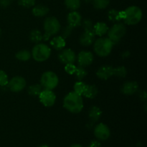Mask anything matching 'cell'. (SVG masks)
<instances>
[{"label":"cell","instance_id":"cell-1","mask_svg":"<svg viewBox=\"0 0 147 147\" xmlns=\"http://www.w3.org/2000/svg\"><path fill=\"white\" fill-rule=\"evenodd\" d=\"M63 106L65 109L72 113H78L83 109V100L82 96L70 92L63 99Z\"/></svg>","mask_w":147,"mask_h":147},{"label":"cell","instance_id":"cell-2","mask_svg":"<svg viewBox=\"0 0 147 147\" xmlns=\"http://www.w3.org/2000/svg\"><path fill=\"white\" fill-rule=\"evenodd\" d=\"M113 46V42L108 37H100L95 40L93 42V50L98 56L104 57L110 55Z\"/></svg>","mask_w":147,"mask_h":147},{"label":"cell","instance_id":"cell-3","mask_svg":"<svg viewBox=\"0 0 147 147\" xmlns=\"http://www.w3.org/2000/svg\"><path fill=\"white\" fill-rule=\"evenodd\" d=\"M123 11V18L125 24L128 25H135L139 23L143 17L142 9L137 6H130Z\"/></svg>","mask_w":147,"mask_h":147},{"label":"cell","instance_id":"cell-4","mask_svg":"<svg viewBox=\"0 0 147 147\" xmlns=\"http://www.w3.org/2000/svg\"><path fill=\"white\" fill-rule=\"evenodd\" d=\"M31 55L35 61L42 63L50 58L51 55V49L44 43H37L33 47Z\"/></svg>","mask_w":147,"mask_h":147},{"label":"cell","instance_id":"cell-5","mask_svg":"<svg viewBox=\"0 0 147 147\" xmlns=\"http://www.w3.org/2000/svg\"><path fill=\"white\" fill-rule=\"evenodd\" d=\"M126 32V27L125 24L121 22H116L108 30V38L115 45L124 37Z\"/></svg>","mask_w":147,"mask_h":147},{"label":"cell","instance_id":"cell-6","mask_svg":"<svg viewBox=\"0 0 147 147\" xmlns=\"http://www.w3.org/2000/svg\"><path fill=\"white\" fill-rule=\"evenodd\" d=\"M59 83V78L56 73L53 71H46L42 75L40 85L43 89L52 90L55 88Z\"/></svg>","mask_w":147,"mask_h":147},{"label":"cell","instance_id":"cell-7","mask_svg":"<svg viewBox=\"0 0 147 147\" xmlns=\"http://www.w3.org/2000/svg\"><path fill=\"white\" fill-rule=\"evenodd\" d=\"M45 32L50 34V36H53L57 34L61 30V25L56 17H48L45 20L44 24Z\"/></svg>","mask_w":147,"mask_h":147},{"label":"cell","instance_id":"cell-8","mask_svg":"<svg viewBox=\"0 0 147 147\" xmlns=\"http://www.w3.org/2000/svg\"><path fill=\"white\" fill-rule=\"evenodd\" d=\"M40 101L45 107H52L56 100V95L52 90L43 89L38 96Z\"/></svg>","mask_w":147,"mask_h":147},{"label":"cell","instance_id":"cell-9","mask_svg":"<svg viewBox=\"0 0 147 147\" xmlns=\"http://www.w3.org/2000/svg\"><path fill=\"white\" fill-rule=\"evenodd\" d=\"M27 85L25 79L21 76H15L13 77L7 84V88L11 90V92L18 93L24 90Z\"/></svg>","mask_w":147,"mask_h":147},{"label":"cell","instance_id":"cell-10","mask_svg":"<svg viewBox=\"0 0 147 147\" xmlns=\"http://www.w3.org/2000/svg\"><path fill=\"white\" fill-rule=\"evenodd\" d=\"M94 136L98 140L106 141L110 137L111 131L109 126L103 123H98L96 125L94 129Z\"/></svg>","mask_w":147,"mask_h":147},{"label":"cell","instance_id":"cell-11","mask_svg":"<svg viewBox=\"0 0 147 147\" xmlns=\"http://www.w3.org/2000/svg\"><path fill=\"white\" fill-rule=\"evenodd\" d=\"M76 53L71 49H63L58 55V58L60 61L63 64H70L74 63L76 61Z\"/></svg>","mask_w":147,"mask_h":147},{"label":"cell","instance_id":"cell-12","mask_svg":"<svg viewBox=\"0 0 147 147\" xmlns=\"http://www.w3.org/2000/svg\"><path fill=\"white\" fill-rule=\"evenodd\" d=\"M79 66L81 67H87L93 63L94 57L92 53L88 51H81L78 53L76 57Z\"/></svg>","mask_w":147,"mask_h":147},{"label":"cell","instance_id":"cell-13","mask_svg":"<svg viewBox=\"0 0 147 147\" xmlns=\"http://www.w3.org/2000/svg\"><path fill=\"white\" fill-rule=\"evenodd\" d=\"M95 34L93 30H88V31H84V32L80 35L79 42L81 45L88 47L93 44L95 41Z\"/></svg>","mask_w":147,"mask_h":147},{"label":"cell","instance_id":"cell-14","mask_svg":"<svg viewBox=\"0 0 147 147\" xmlns=\"http://www.w3.org/2000/svg\"><path fill=\"white\" fill-rule=\"evenodd\" d=\"M96 76L101 80H108L113 76V67L107 65L101 66L96 72Z\"/></svg>","mask_w":147,"mask_h":147},{"label":"cell","instance_id":"cell-15","mask_svg":"<svg viewBox=\"0 0 147 147\" xmlns=\"http://www.w3.org/2000/svg\"><path fill=\"white\" fill-rule=\"evenodd\" d=\"M67 22L68 25L76 28L81 24L82 17L77 11H71L67 16Z\"/></svg>","mask_w":147,"mask_h":147},{"label":"cell","instance_id":"cell-16","mask_svg":"<svg viewBox=\"0 0 147 147\" xmlns=\"http://www.w3.org/2000/svg\"><path fill=\"white\" fill-rule=\"evenodd\" d=\"M121 90L124 95L131 96L135 94L139 90V84L136 81L126 82L122 86Z\"/></svg>","mask_w":147,"mask_h":147},{"label":"cell","instance_id":"cell-17","mask_svg":"<svg viewBox=\"0 0 147 147\" xmlns=\"http://www.w3.org/2000/svg\"><path fill=\"white\" fill-rule=\"evenodd\" d=\"M50 45L56 50H62L66 45L65 39L62 36H56L50 40Z\"/></svg>","mask_w":147,"mask_h":147},{"label":"cell","instance_id":"cell-18","mask_svg":"<svg viewBox=\"0 0 147 147\" xmlns=\"http://www.w3.org/2000/svg\"><path fill=\"white\" fill-rule=\"evenodd\" d=\"M93 30L96 35L102 37V36L107 34L108 30H109V27H108V25L105 22H98L96 23L93 25Z\"/></svg>","mask_w":147,"mask_h":147},{"label":"cell","instance_id":"cell-19","mask_svg":"<svg viewBox=\"0 0 147 147\" xmlns=\"http://www.w3.org/2000/svg\"><path fill=\"white\" fill-rule=\"evenodd\" d=\"M50 11L48 7L47 6L42 5V4H38V5L34 6L32 13L33 15L36 17H42L47 15Z\"/></svg>","mask_w":147,"mask_h":147},{"label":"cell","instance_id":"cell-20","mask_svg":"<svg viewBox=\"0 0 147 147\" xmlns=\"http://www.w3.org/2000/svg\"><path fill=\"white\" fill-rule=\"evenodd\" d=\"M108 18L112 22H120L123 18V11H119L117 9H111L108 12Z\"/></svg>","mask_w":147,"mask_h":147},{"label":"cell","instance_id":"cell-21","mask_svg":"<svg viewBox=\"0 0 147 147\" xmlns=\"http://www.w3.org/2000/svg\"><path fill=\"white\" fill-rule=\"evenodd\" d=\"M98 93V90L96 86H94V85H86L82 96L87 98L93 99L96 97Z\"/></svg>","mask_w":147,"mask_h":147},{"label":"cell","instance_id":"cell-22","mask_svg":"<svg viewBox=\"0 0 147 147\" xmlns=\"http://www.w3.org/2000/svg\"><path fill=\"white\" fill-rule=\"evenodd\" d=\"M102 116V111L98 106H92L88 111V116L92 122H96Z\"/></svg>","mask_w":147,"mask_h":147},{"label":"cell","instance_id":"cell-23","mask_svg":"<svg viewBox=\"0 0 147 147\" xmlns=\"http://www.w3.org/2000/svg\"><path fill=\"white\" fill-rule=\"evenodd\" d=\"M65 5L70 11H76L78 9L81 4L80 0H65Z\"/></svg>","mask_w":147,"mask_h":147},{"label":"cell","instance_id":"cell-24","mask_svg":"<svg viewBox=\"0 0 147 147\" xmlns=\"http://www.w3.org/2000/svg\"><path fill=\"white\" fill-rule=\"evenodd\" d=\"M42 90L43 88L40 84H33L29 86L27 92L31 96H38Z\"/></svg>","mask_w":147,"mask_h":147},{"label":"cell","instance_id":"cell-25","mask_svg":"<svg viewBox=\"0 0 147 147\" xmlns=\"http://www.w3.org/2000/svg\"><path fill=\"white\" fill-rule=\"evenodd\" d=\"M15 57L17 60H20V61H27L31 58L32 55L29 50H22L16 53Z\"/></svg>","mask_w":147,"mask_h":147},{"label":"cell","instance_id":"cell-26","mask_svg":"<svg viewBox=\"0 0 147 147\" xmlns=\"http://www.w3.org/2000/svg\"><path fill=\"white\" fill-rule=\"evenodd\" d=\"M30 41L34 43H39L42 40V34L41 32L38 30H32L30 34Z\"/></svg>","mask_w":147,"mask_h":147},{"label":"cell","instance_id":"cell-27","mask_svg":"<svg viewBox=\"0 0 147 147\" xmlns=\"http://www.w3.org/2000/svg\"><path fill=\"white\" fill-rule=\"evenodd\" d=\"M93 7L96 9H104L110 4V0H93Z\"/></svg>","mask_w":147,"mask_h":147},{"label":"cell","instance_id":"cell-28","mask_svg":"<svg viewBox=\"0 0 147 147\" xmlns=\"http://www.w3.org/2000/svg\"><path fill=\"white\" fill-rule=\"evenodd\" d=\"M74 75L78 80H83L88 75V72L84 67L78 66V67H76V70Z\"/></svg>","mask_w":147,"mask_h":147},{"label":"cell","instance_id":"cell-29","mask_svg":"<svg viewBox=\"0 0 147 147\" xmlns=\"http://www.w3.org/2000/svg\"><path fill=\"white\" fill-rule=\"evenodd\" d=\"M127 75V70L124 66L113 67V76L119 78H125Z\"/></svg>","mask_w":147,"mask_h":147},{"label":"cell","instance_id":"cell-30","mask_svg":"<svg viewBox=\"0 0 147 147\" xmlns=\"http://www.w3.org/2000/svg\"><path fill=\"white\" fill-rule=\"evenodd\" d=\"M86 84L83 82L82 80H78L73 86V90H74L75 93H78V94L82 96L83 95V91H84L85 87H86Z\"/></svg>","mask_w":147,"mask_h":147},{"label":"cell","instance_id":"cell-31","mask_svg":"<svg viewBox=\"0 0 147 147\" xmlns=\"http://www.w3.org/2000/svg\"><path fill=\"white\" fill-rule=\"evenodd\" d=\"M82 27L83 28L84 31H88V30H93V22L89 19H85L84 20H82L81 24Z\"/></svg>","mask_w":147,"mask_h":147},{"label":"cell","instance_id":"cell-32","mask_svg":"<svg viewBox=\"0 0 147 147\" xmlns=\"http://www.w3.org/2000/svg\"><path fill=\"white\" fill-rule=\"evenodd\" d=\"M9 83V78L4 70H0V86H7Z\"/></svg>","mask_w":147,"mask_h":147},{"label":"cell","instance_id":"cell-33","mask_svg":"<svg viewBox=\"0 0 147 147\" xmlns=\"http://www.w3.org/2000/svg\"><path fill=\"white\" fill-rule=\"evenodd\" d=\"M36 0H18V4L25 8L34 7L35 5Z\"/></svg>","mask_w":147,"mask_h":147},{"label":"cell","instance_id":"cell-34","mask_svg":"<svg viewBox=\"0 0 147 147\" xmlns=\"http://www.w3.org/2000/svg\"><path fill=\"white\" fill-rule=\"evenodd\" d=\"M73 29H74V28H73V27H70V25L66 26V27H65V28L63 30L61 36L63 37V38H65V39L67 38V37H69L70 35H71L72 32H73Z\"/></svg>","mask_w":147,"mask_h":147},{"label":"cell","instance_id":"cell-35","mask_svg":"<svg viewBox=\"0 0 147 147\" xmlns=\"http://www.w3.org/2000/svg\"><path fill=\"white\" fill-rule=\"evenodd\" d=\"M76 66L74 63H70V64H66L65 66V71L69 75H74L75 72L76 70Z\"/></svg>","mask_w":147,"mask_h":147},{"label":"cell","instance_id":"cell-36","mask_svg":"<svg viewBox=\"0 0 147 147\" xmlns=\"http://www.w3.org/2000/svg\"><path fill=\"white\" fill-rule=\"evenodd\" d=\"M11 0H0V6L3 8L9 7L11 4Z\"/></svg>","mask_w":147,"mask_h":147},{"label":"cell","instance_id":"cell-37","mask_svg":"<svg viewBox=\"0 0 147 147\" xmlns=\"http://www.w3.org/2000/svg\"><path fill=\"white\" fill-rule=\"evenodd\" d=\"M87 147H101L100 143L98 141H92L90 143V144L88 145Z\"/></svg>","mask_w":147,"mask_h":147},{"label":"cell","instance_id":"cell-38","mask_svg":"<svg viewBox=\"0 0 147 147\" xmlns=\"http://www.w3.org/2000/svg\"><path fill=\"white\" fill-rule=\"evenodd\" d=\"M139 97H140V99L142 100H146V93L145 90H142V91L140 92V94H139Z\"/></svg>","mask_w":147,"mask_h":147},{"label":"cell","instance_id":"cell-39","mask_svg":"<svg viewBox=\"0 0 147 147\" xmlns=\"http://www.w3.org/2000/svg\"><path fill=\"white\" fill-rule=\"evenodd\" d=\"M50 37H51V36H50V34L45 32L44 34H42V40H44V41H47V40H49V39L50 38Z\"/></svg>","mask_w":147,"mask_h":147},{"label":"cell","instance_id":"cell-40","mask_svg":"<svg viewBox=\"0 0 147 147\" xmlns=\"http://www.w3.org/2000/svg\"><path fill=\"white\" fill-rule=\"evenodd\" d=\"M130 53H129V51H126V52H124V53H123V55H122V57H125V58H126V57H129V56H130Z\"/></svg>","mask_w":147,"mask_h":147},{"label":"cell","instance_id":"cell-41","mask_svg":"<svg viewBox=\"0 0 147 147\" xmlns=\"http://www.w3.org/2000/svg\"><path fill=\"white\" fill-rule=\"evenodd\" d=\"M70 147H83V146H81L80 144H76L72 145V146H70Z\"/></svg>","mask_w":147,"mask_h":147},{"label":"cell","instance_id":"cell-42","mask_svg":"<svg viewBox=\"0 0 147 147\" xmlns=\"http://www.w3.org/2000/svg\"><path fill=\"white\" fill-rule=\"evenodd\" d=\"M86 4H89V3H92V1L93 0H83Z\"/></svg>","mask_w":147,"mask_h":147},{"label":"cell","instance_id":"cell-43","mask_svg":"<svg viewBox=\"0 0 147 147\" xmlns=\"http://www.w3.org/2000/svg\"><path fill=\"white\" fill-rule=\"evenodd\" d=\"M39 147H50V146H47V145H46V144H43V145H41V146H39Z\"/></svg>","mask_w":147,"mask_h":147},{"label":"cell","instance_id":"cell-44","mask_svg":"<svg viewBox=\"0 0 147 147\" xmlns=\"http://www.w3.org/2000/svg\"><path fill=\"white\" fill-rule=\"evenodd\" d=\"M1 28H0V37H1Z\"/></svg>","mask_w":147,"mask_h":147}]
</instances>
